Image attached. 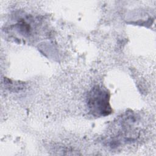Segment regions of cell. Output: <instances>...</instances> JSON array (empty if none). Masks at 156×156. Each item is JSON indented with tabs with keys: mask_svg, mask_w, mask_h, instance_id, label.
<instances>
[{
	"mask_svg": "<svg viewBox=\"0 0 156 156\" xmlns=\"http://www.w3.org/2000/svg\"><path fill=\"white\" fill-rule=\"evenodd\" d=\"M87 103L90 112L96 117L106 116L112 113L110 93L102 87L96 85L89 91Z\"/></svg>",
	"mask_w": 156,
	"mask_h": 156,
	"instance_id": "6da1fadb",
	"label": "cell"
}]
</instances>
